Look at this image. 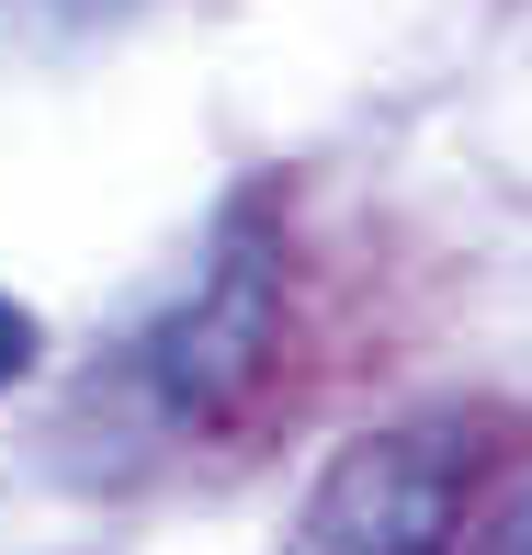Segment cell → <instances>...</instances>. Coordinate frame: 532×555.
I'll return each mask as SVG.
<instances>
[{
    "instance_id": "cell-3",
    "label": "cell",
    "mask_w": 532,
    "mask_h": 555,
    "mask_svg": "<svg viewBox=\"0 0 532 555\" xmlns=\"http://www.w3.org/2000/svg\"><path fill=\"white\" fill-rule=\"evenodd\" d=\"M35 351H46L35 307H23V295H0V386H23V374H35Z\"/></svg>"
},
{
    "instance_id": "cell-4",
    "label": "cell",
    "mask_w": 532,
    "mask_h": 555,
    "mask_svg": "<svg viewBox=\"0 0 532 555\" xmlns=\"http://www.w3.org/2000/svg\"><path fill=\"white\" fill-rule=\"evenodd\" d=\"M498 555H532V499L510 511V533H498Z\"/></svg>"
},
{
    "instance_id": "cell-1",
    "label": "cell",
    "mask_w": 532,
    "mask_h": 555,
    "mask_svg": "<svg viewBox=\"0 0 532 555\" xmlns=\"http://www.w3.org/2000/svg\"><path fill=\"white\" fill-rule=\"evenodd\" d=\"M465 476H476V442L453 431V420L363 431L317 476L307 521H295V555H453Z\"/></svg>"
},
{
    "instance_id": "cell-2",
    "label": "cell",
    "mask_w": 532,
    "mask_h": 555,
    "mask_svg": "<svg viewBox=\"0 0 532 555\" xmlns=\"http://www.w3.org/2000/svg\"><path fill=\"white\" fill-rule=\"evenodd\" d=\"M261 351H272V249L238 238V249L205 272V295H193L182 318H159L147 374H159V397H170L182 420H216V409H238V397H249Z\"/></svg>"
}]
</instances>
